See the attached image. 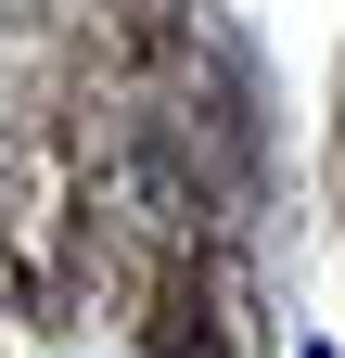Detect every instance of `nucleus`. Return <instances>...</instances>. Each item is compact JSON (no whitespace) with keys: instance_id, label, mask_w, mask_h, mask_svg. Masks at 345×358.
<instances>
[{"instance_id":"1","label":"nucleus","mask_w":345,"mask_h":358,"mask_svg":"<svg viewBox=\"0 0 345 358\" xmlns=\"http://www.w3.org/2000/svg\"><path fill=\"white\" fill-rule=\"evenodd\" d=\"M307 358H332V345H307Z\"/></svg>"}]
</instances>
